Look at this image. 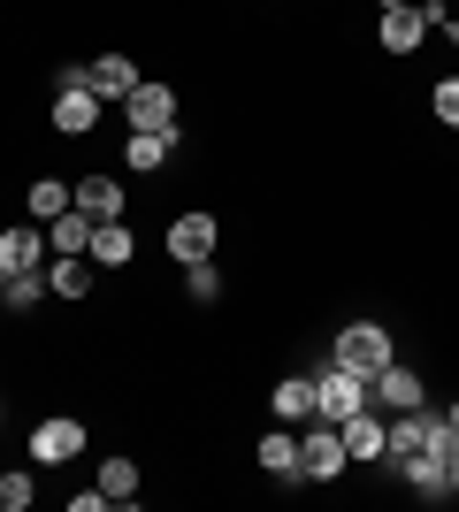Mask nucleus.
Here are the masks:
<instances>
[{"instance_id": "obj_27", "label": "nucleus", "mask_w": 459, "mask_h": 512, "mask_svg": "<svg viewBox=\"0 0 459 512\" xmlns=\"http://www.w3.org/2000/svg\"><path fill=\"white\" fill-rule=\"evenodd\" d=\"M444 482H452V497H459V444H452V459H444Z\"/></svg>"}, {"instance_id": "obj_6", "label": "nucleus", "mask_w": 459, "mask_h": 512, "mask_svg": "<svg viewBox=\"0 0 459 512\" xmlns=\"http://www.w3.org/2000/svg\"><path fill=\"white\" fill-rule=\"evenodd\" d=\"M368 406H383V413H414L421 406V367H375L368 375Z\"/></svg>"}, {"instance_id": "obj_10", "label": "nucleus", "mask_w": 459, "mask_h": 512, "mask_svg": "<svg viewBox=\"0 0 459 512\" xmlns=\"http://www.w3.org/2000/svg\"><path fill=\"white\" fill-rule=\"evenodd\" d=\"M46 253H54V245H46L39 222H16V230H0V268H8V276H23V268H46Z\"/></svg>"}, {"instance_id": "obj_19", "label": "nucleus", "mask_w": 459, "mask_h": 512, "mask_svg": "<svg viewBox=\"0 0 459 512\" xmlns=\"http://www.w3.org/2000/svg\"><path fill=\"white\" fill-rule=\"evenodd\" d=\"M176 153V130H131V146H123V161H131L138 176H153L161 161Z\"/></svg>"}, {"instance_id": "obj_16", "label": "nucleus", "mask_w": 459, "mask_h": 512, "mask_svg": "<svg viewBox=\"0 0 459 512\" xmlns=\"http://www.w3.org/2000/svg\"><path fill=\"white\" fill-rule=\"evenodd\" d=\"M77 214H85V222H123V184L85 176V184H77Z\"/></svg>"}, {"instance_id": "obj_21", "label": "nucleus", "mask_w": 459, "mask_h": 512, "mask_svg": "<svg viewBox=\"0 0 459 512\" xmlns=\"http://www.w3.org/2000/svg\"><path fill=\"white\" fill-rule=\"evenodd\" d=\"M131 253H138L131 222H100V230H92V260H100V268H123Z\"/></svg>"}, {"instance_id": "obj_25", "label": "nucleus", "mask_w": 459, "mask_h": 512, "mask_svg": "<svg viewBox=\"0 0 459 512\" xmlns=\"http://www.w3.org/2000/svg\"><path fill=\"white\" fill-rule=\"evenodd\" d=\"M31 490H39V482H31V474H0V512H23V505H31Z\"/></svg>"}, {"instance_id": "obj_17", "label": "nucleus", "mask_w": 459, "mask_h": 512, "mask_svg": "<svg viewBox=\"0 0 459 512\" xmlns=\"http://www.w3.org/2000/svg\"><path fill=\"white\" fill-rule=\"evenodd\" d=\"M23 207H31V222H54V214L77 207V184H62V176H39V184L23 192Z\"/></svg>"}, {"instance_id": "obj_1", "label": "nucleus", "mask_w": 459, "mask_h": 512, "mask_svg": "<svg viewBox=\"0 0 459 512\" xmlns=\"http://www.w3.org/2000/svg\"><path fill=\"white\" fill-rule=\"evenodd\" d=\"M100 92L85 85V62H62L54 69V130H62V138H92V130H100Z\"/></svg>"}, {"instance_id": "obj_5", "label": "nucleus", "mask_w": 459, "mask_h": 512, "mask_svg": "<svg viewBox=\"0 0 459 512\" xmlns=\"http://www.w3.org/2000/svg\"><path fill=\"white\" fill-rule=\"evenodd\" d=\"M77 451H85V421H69V413L31 428V459H39V467H69Z\"/></svg>"}, {"instance_id": "obj_11", "label": "nucleus", "mask_w": 459, "mask_h": 512, "mask_svg": "<svg viewBox=\"0 0 459 512\" xmlns=\"http://www.w3.org/2000/svg\"><path fill=\"white\" fill-rule=\"evenodd\" d=\"M375 39H383V54H421V39H429V16H421V8H383Z\"/></svg>"}, {"instance_id": "obj_14", "label": "nucleus", "mask_w": 459, "mask_h": 512, "mask_svg": "<svg viewBox=\"0 0 459 512\" xmlns=\"http://www.w3.org/2000/svg\"><path fill=\"white\" fill-rule=\"evenodd\" d=\"M46 291H54V299H85L92 291V253H54L46 260Z\"/></svg>"}, {"instance_id": "obj_22", "label": "nucleus", "mask_w": 459, "mask_h": 512, "mask_svg": "<svg viewBox=\"0 0 459 512\" xmlns=\"http://www.w3.org/2000/svg\"><path fill=\"white\" fill-rule=\"evenodd\" d=\"M39 299H46V268H23V276H8V291H0V306H16V314H31Z\"/></svg>"}, {"instance_id": "obj_3", "label": "nucleus", "mask_w": 459, "mask_h": 512, "mask_svg": "<svg viewBox=\"0 0 459 512\" xmlns=\"http://www.w3.org/2000/svg\"><path fill=\"white\" fill-rule=\"evenodd\" d=\"M337 474H345V436L314 413V428H299V482H337Z\"/></svg>"}, {"instance_id": "obj_18", "label": "nucleus", "mask_w": 459, "mask_h": 512, "mask_svg": "<svg viewBox=\"0 0 459 512\" xmlns=\"http://www.w3.org/2000/svg\"><path fill=\"white\" fill-rule=\"evenodd\" d=\"M268 406H276V421H314V375H291V383H276L268 390Z\"/></svg>"}, {"instance_id": "obj_29", "label": "nucleus", "mask_w": 459, "mask_h": 512, "mask_svg": "<svg viewBox=\"0 0 459 512\" xmlns=\"http://www.w3.org/2000/svg\"><path fill=\"white\" fill-rule=\"evenodd\" d=\"M444 31H452V46H459V16H444Z\"/></svg>"}, {"instance_id": "obj_26", "label": "nucleus", "mask_w": 459, "mask_h": 512, "mask_svg": "<svg viewBox=\"0 0 459 512\" xmlns=\"http://www.w3.org/2000/svg\"><path fill=\"white\" fill-rule=\"evenodd\" d=\"M429 107H437V123H444V130H459V77H444V85L429 92Z\"/></svg>"}, {"instance_id": "obj_23", "label": "nucleus", "mask_w": 459, "mask_h": 512, "mask_svg": "<svg viewBox=\"0 0 459 512\" xmlns=\"http://www.w3.org/2000/svg\"><path fill=\"white\" fill-rule=\"evenodd\" d=\"M100 490H108V505H131L138 497V459H108V467H100Z\"/></svg>"}, {"instance_id": "obj_28", "label": "nucleus", "mask_w": 459, "mask_h": 512, "mask_svg": "<svg viewBox=\"0 0 459 512\" xmlns=\"http://www.w3.org/2000/svg\"><path fill=\"white\" fill-rule=\"evenodd\" d=\"M444 421H452V428H459V398H452V406H444Z\"/></svg>"}, {"instance_id": "obj_13", "label": "nucleus", "mask_w": 459, "mask_h": 512, "mask_svg": "<svg viewBox=\"0 0 459 512\" xmlns=\"http://www.w3.org/2000/svg\"><path fill=\"white\" fill-rule=\"evenodd\" d=\"M337 436H345V459H383V413H375V406L345 413V421H337Z\"/></svg>"}, {"instance_id": "obj_8", "label": "nucleus", "mask_w": 459, "mask_h": 512, "mask_svg": "<svg viewBox=\"0 0 459 512\" xmlns=\"http://www.w3.org/2000/svg\"><path fill=\"white\" fill-rule=\"evenodd\" d=\"M85 85L100 92L108 107H123L138 92V62H131V54H100V62H85Z\"/></svg>"}, {"instance_id": "obj_4", "label": "nucleus", "mask_w": 459, "mask_h": 512, "mask_svg": "<svg viewBox=\"0 0 459 512\" xmlns=\"http://www.w3.org/2000/svg\"><path fill=\"white\" fill-rule=\"evenodd\" d=\"M368 406V375H352V367H322L314 375V413L322 421H345V413Z\"/></svg>"}, {"instance_id": "obj_24", "label": "nucleus", "mask_w": 459, "mask_h": 512, "mask_svg": "<svg viewBox=\"0 0 459 512\" xmlns=\"http://www.w3.org/2000/svg\"><path fill=\"white\" fill-rule=\"evenodd\" d=\"M184 291H192L199 306H215V299H222V276H215V260H192V268H184Z\"/></svg>"}, {"instance_id": "obj_12", "label": "nucleus", "mask_w": 459, "mask_h": 512, "mask_svg": "<svg viewBox=\"0 0 459 512\" xmlns=\"http://www.w3.org/2000/svg\"><path fill=\"white\" fill-rule=\"evenodd\" d=\"M253 459H261V474H276V482H299V428H291V421H284V428H268Z\"/></svg>"}, {"instance_id": "obj_32", "label": "nucleus", "mask_w": 459, "mask_h": 512, "mask_svg": "<svg viewBox=\"0 0 459 512\" xmlns=\"http://www.w3.org/2000/svg\"><path fill=\"white\" fill-rule=\"evenodd\" d=\"M0 291H8V268H0Z\"/></svg>"}, {"instance_id": "obj_7", "label": "nucleus", "mask_w": 459, "mask_h": 512, "mask_svg": "<svg viewBox=\"0 0 459 512\" xmlns=\"http://www.w3.org/2000/svg\"><path fill=\"white\" fill-rule=\"evenodd\" d=\"M123 123L131 130H176V92L153 85V77H138V92L123 100Z\"/></svg>"}, {"instance_id": "obj_31", "label": "nucleus", "mask_w": 459, "mask_h": 512, "mask_svg": "<svg viewBox=\"0 0 459 512\" xmlns=\"http://www.w3.org/2000/svg\"><path fill=\"white\" fill-rule=\"evenodd\" d=\"M421 8H444V0H421Z\"/></svg>"}, {"instance_id": "obj_15", "label": "nucleus", "mask_w": 459, "mask_h": 512, "mask_svg": "<svg viewBox=\"0 0 459 512\" xmlns=\"http://www.w3.org/2000/svg\"><path fill=\"white\" fill-rule=\"evenodd\" d=\"M398 482H406L414 497H429V505H437V497H452V482H444V451H414V459L398 467Z\"/></svg>"}, {"instance_id": "obj_9", "label": "nucleus", "mask_w": 459, "mask_h": 512, "mask_svg": "<svg viewBox=\"0 0 459 512\" xmlns=\"http://www.w3.org/2000/svg\"><path fill=\"white\" fill-rule=\"evenodd\" d=\"M215 214H176L169 222V253L184 260V268H192V260H215Z\"/></svg>"}, {"instance_id": "obj_20", "label": "nucleus", "mask_w": 459, "mask_h": 512, "mask_svg": "<svg viewBox=\"0 0 459 512\" xmlns=\"http://www.w3.org/2000/svg\"><path fill=\"white\" fill-rule=\"evenodd\" d=\"M92 230H100V222H85V214L69 207V214L46 222V245H54V253H92Z\"/></svg>"}, {"instance_id": "obj_30", "label": "nucleus", "mask_w": 459, "mask_h": 512, "mask_svg": "<svg viewBox=\"0 0 459 512\" xmlns=\"http://www.w3.org/2000/svg\"><path fill=\"white\" fill-rule=\"evenodd\" d=\"M375 8H414V0H375Z\"/></svg>"}, {"instance_id": "obj_2", "label": "nucleus", "mask_w": 459, "mask_h": 512, "mask_svg": "<svg viewBox=\"0 0 459 512\" xmlns=\"http://www.w3.org/2000/svg\"><path fill=\"white\" fill-rule=\"evenodd\" d=\"M329 352H337V367H352V375H375V367H391V360H398V352H391V329H383V321H345Z\"/></svg>"}]
</instances>
